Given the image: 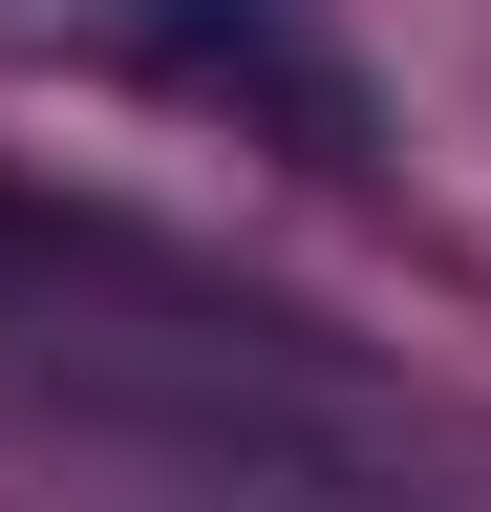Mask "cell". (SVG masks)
Instances as JSON below:
<instances>
[{
  "label": "cell",
  "instance_id": "cell-1",
  "mask_svg": "<svg viewBox=\"0 0 491 512\" xmlns=\"http://www.w3.org/2000/svg\"><path fill=\"white\" fill-rule=\"evenodd\" d=\"M0 384H22V406H86V427L235 448V470H342V491L385 470V427H363L257 299L171 278L129 235H65V214H22V192H0Z\"/></svg>",
  "mask_w": 491,
  "mask_h": 512
},
{
  "label": "cell",
  "instance_id": "cell-2",
  "mask_svg": "<svg viewBox=\"0 0 491 512\" xmlns=\"http://www.w3.org/2000/svg\"><path fill=\"white\" fill-rule=\"evenodd\" d=\"M150 22H171V64H193V86L278 107V128H299V171H363V86L278 22V0H150Z\"/></svg>",
  "mask_w": 491,
  "mask_h": 512
}]
</instances>
